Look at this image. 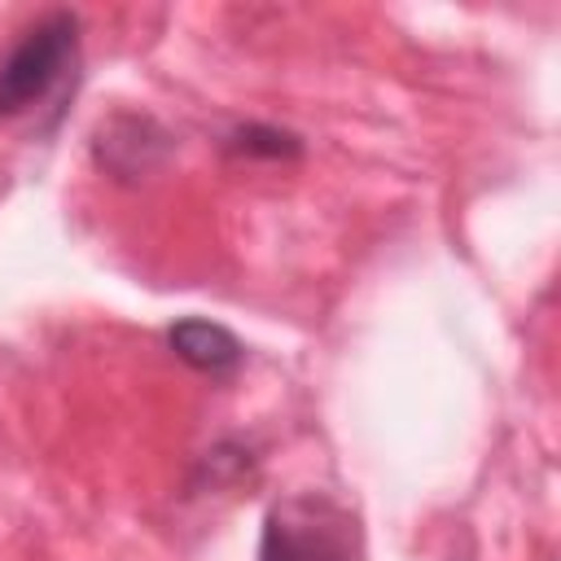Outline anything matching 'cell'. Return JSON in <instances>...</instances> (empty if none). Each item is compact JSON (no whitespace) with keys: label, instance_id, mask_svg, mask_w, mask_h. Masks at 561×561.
Listing matches in <instances>:
<instances>
[{"label":"cell","instance_id":"5","mask_svg":"<svg viewBox=\"0 0 561 561\" xmlns=\"http://www.w3.org/2000/svg\"><path fill=\"white\" fill-rule=\"evenodd\" d=\"M224 149L228 153H241V158H298L302 153V140L294 131H280V127H267V123H245V127H232L224 136Z\"/></svg>","mask_w":561,"mask_h":561},{"label":"cell","instance_id":"4","mask_svg":"<svg viewBox=\"0 0 561 561\" xmlns=\"http://www.w3.org/2000/svg\"><path fill=\"white\" fill-rule=\"evenodd\" d=\"M167 342H171V351H175L188 368L210 373V377H228V373L245 359V346L237 342L232 329L210 324V320H197V316L175 320V324L167 329Z\"/></svg>","mask_w":561,"mask_h":561},{"label":"cell","instance_id":"2","mask_svg":"<svg viewBox=\"0 0 561 561\" xmlns=\"http://www.w3.org/2000/svg\"><path fill=\"white\" fill-rule=\"evenodd\" d=\"M259 561H359V535L333 500L294 495L267 513Z\"/></svg>","mask_w":561,"mask_h":561},{"label":"cell","instance_id":"3","mask_svg":"<svg viewBox=\"0 0 561 561\" xmlns=\"http://www.w3.org/2000/svg\"><path fill=\"white\" fill-rule=\"evenodd\" d=\"M171 149V136L153 118H114L96 131V158L114 175H145Z\"/></svg>","mask_w":561,"mask_h":561},{"label":"cell","instance_id":"1","mask_svg":"<svg viewBox=\"0 0 561 561\" xmlns=\"http://www.w3.org/2000/svg\"><path fill=\"white\" fill-rule=\"evenodd\" d=\"M79 57V18L66 9L39 13L0 57V123L39 105Z\"/></svg>","mask_w":561,"mask_h":561}]
</instances>
